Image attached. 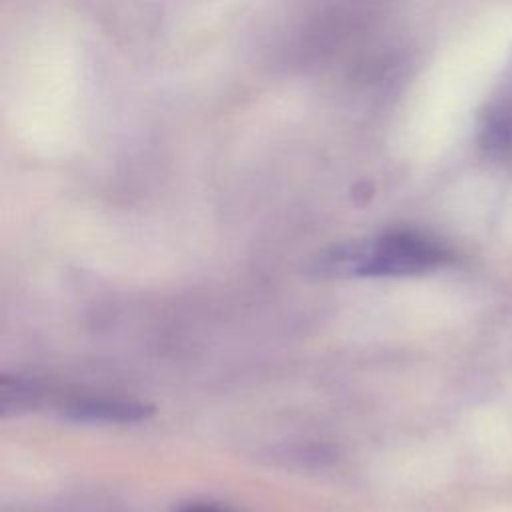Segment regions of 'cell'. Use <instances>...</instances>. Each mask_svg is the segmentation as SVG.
I'll use <instances>...</instances> for the list:
<instances>
[{
    "label": "cell",
    "instance_id": "4",
    "mask_svg": "<svg viewBox=\"0 0 512 512\" xmlns=\"http://www.w3.org/2000/svg\"><path fill=\"white\" fill-rule=\"evenodd\" d=\"M182 512H224V510H220V508H216V506H208V504H196V506L184 508Z\"/></svg>",
    "mask_w": 512,
    "mask_h": 512
},
{
    "label": "cell",
    "instance_id": "3",
    "mask_svg": "<svg viewBox=\"0 0 512 512\" xmlns=\"http://www.w3.org/2000/svg\"><path fill=\"white\" fill-rule=\"evenodd\" d=\"M482 142L490 152H506L512 148V104H496L484 118Z\"/></svg>",
    "mask_w": 512,
    "mask_h": 512
},
{
    "label": "cell",
    "instance_id": "1",
    "mask_svg": "<svg viewBox=\"0 0 512 512\" xmlns=\"http://www.w3.org/2000/svg\"><path fill=\"white\" fill-rule=\"evenodd\" d=\"M448 258V250L434 238L396 230L366 242L332 248L318 258V270L336 276H406L434 270Z\"/></svg>",
    "mask_w": 512,
    "mask_h": 512
},
{
    "label": "cell",
    "instance_id": "2",
    "mask_svg": "<svg viewBox=\"0 0 512 512\" xmlns=\"http://www.w3.org/2000/svg\"><path fill=\"white\" fill-rule=\"evenodd\" d=\"M70 418L88 422H136L146 418L148 408L116 398H76L64 410Z\"/></svg>",
    "mask_w": 512,
    "mask_h": 512
}]
</instances>
